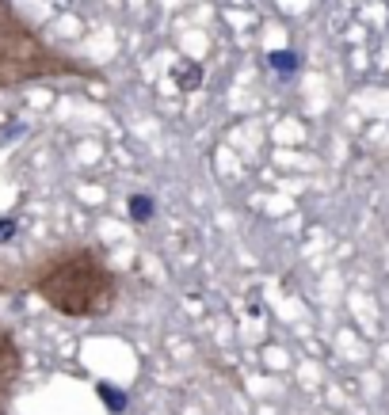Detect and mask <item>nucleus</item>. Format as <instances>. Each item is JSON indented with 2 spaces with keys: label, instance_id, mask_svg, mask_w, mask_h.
Here are the masks:
<instances>
[{
  "label": "nucleus",
  "instance_id": "6",
  "mask_svg": "<svg viewBox=\"0 0 389 415\" xmlns=\"http://www.w3.org/2000/svg\"><path fill=\"white\" fill-rule=\"evenodd\" d=\"M100 396L107 400V412H126V392H115L111 385H100Z\"/></svg>",
  "mask_w": 389,
  "mask_h": 415
},
{
  "label": "nucleus",
  "instance_id": "2",
  "mask_svg": "<svg viewBox=\"0 0 389 415\" xmlns=\"http://www.w3.org/2000/svg\"><path fill=\"white\" fill-rule=\"evenodd\" d=\"M42 81L107 84V73H100L84 57H73L65 50L50 46L39 27H31L19 16L12 0H0V92L23 88V84H42Z\"/></svg>",
  "mask_w": 389,
  "mask_h": 415
},
{
  "label": "nucleus",
  "instance_id": "7",
  "mask_svg": "<svg viewBox=\"0 0 389 415\" xmlns=\"http://www.w3.org/2000/svg\"><path fill=\"white\" fill-rule=\"evenodd\" d=\"M271 65L282 69V76H290V73H294V65H298V57H294V54H271Z\"/></svg>",
  "mask_w": 389,
  "mask_h": 415
},
{
  "label": "nucleus",
  "instance_id": "8",
  "mask_svg": "<svg viewBox=\"0 0 389 415\" xmlns=\"http://www.w3.org/2000/svg\"><path fill=\"white\" fill-rule=\"evenodd\" d=\"M16 236V217H0V244H12Z\"/></svg>",
  "mask_w": 389,
  "mask_h": 415
},
{
  "label": "nucleus",
  "instance_id": "4",
  "mask_svg": "<svg viewBox=\"0 0 389 415\" xmlns=\"http://www.w3.org/2000/svg\"><path fill=\"white\" fill-rule=\"evenodd\" d=\"M153 213H157L153 195H130V221H134V225H145Z\"/></svg>",
  "mask_w": 389,
  "mask_h": 415
},
{
  "label": "nucleus",
  "instance_id": "1",
  "mask_svg": "<svg viewBox=\"0 0 389 415\" xmlns=\"http://www.w3.org/2000/svg\"><path fill=\"white\" fill-rule=\"evenodd\" d=\"M34 293L65 320H103L123 297L115 267L96 244H61L23 267L0 270V297Z\"/></svg>",
  "mask_w": 389,
  "mask_h": 415
},
{
  "label": "nucleus",
  "instance_id": "3",
  "mask_svg": "<svg viewBox=\"0 0 389 415\" xmlns=\"http://www.w3.org/2000/svg\"><path fill=\"white\" fill-rule=\"evenodd\" d=\"M23 347H19L16 332L8 324H0V415H8L12 400L19 392V381H23Z\"/></svg>",
  "mask_w": 389,
  "mask_h": 415
},
{
  "label": "nucleus",
  "instance_id": "5",
  "mask_svg": "<svg viewBox=\"0 0 389 415\" xmlns=\"http://www.w3.org/2000/svg\"><path fill=\"white\" fill-rule=\"evenodd\" d=\"M176 84L187 88V92H195L202 84V69L195 65V61H180V65H176Z\"/></svg>",
  "mask_w": 389,
  "mask_h": 415
}]
</instances>
